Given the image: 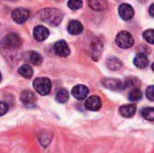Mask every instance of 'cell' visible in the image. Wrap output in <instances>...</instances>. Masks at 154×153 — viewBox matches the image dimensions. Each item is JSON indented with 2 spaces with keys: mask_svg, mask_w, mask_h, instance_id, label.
Instances as JSON below:
<instances>
[{
  "mask_svg": "<svg viewBox=\"0 0 154 153\" xmlns=\"http://www.w3.org/2000/svg\"><path fill=\"white\" fill-rule=\"evenodd\" d=\"M3 45L8 50L19 49L22 45V40L20 36L14 32L7 34L3 40Z\"/></svg>",
  "mask_w": 154,
  "mask_h": 153,
  "instance_id": "277c9868",
  "label": "cell"
},
{
  "mask_svg": "<svg viewBox=\"0 0 154 153\" xmlns=\"http://www.w3.org/2000/svg\"><path fill=\"white\" fill-rule=\"evenodd\" d=\"M53 50L54 52L60 56V57H68L70 53V50H69V45L68 43L64 41V40H60V41H58L54 46H53Z\"/></svg>",
  "mask_w": 154,
  "mask_h": 153,
  "instance_id": "8992f818",
  "label": "cell"
},
{
  "mask_svg": "<svg viewBox=\"0 0 154 153\" xmlns=\"http://www.w3.org/2000/svg\"><path fill=\"white\" fill-rule=\"evenodd\" d=\"M150 14H151V16H153L154 14H153V4H152L151 5V6H150Z\"/></svg>",
  "mask_w": 154,
  "mask_h": 153,
  "instance_id": "4316f807",
  "label": "cell"
},
{
  "mask_svg": "<svg viewBox=\"0 0 154 153\" xmlns=\"http://www.w3.org/2000/svg\"><path fill=\"white\" fill-rule=\"evenodd\" d=\"M40 18L52 26H58L63 19V14L57 8H45L41 11Z\"/></svg>",
  "mask_w": 154,
  "mask_h": 153,
  "instance_id": "6da1fadb",
  "label": "cell"
},
{
  "mask_svg": "<svg viewBox=\"0 0 154 153\" xmlns=\"http://www.w3.org/2000/svg\"><path fill=\"white\" fill-rule=\"evenodd\" d=\"M29 17V11L23 7H18L12 12V18L16 23H23Z\"/></svg>",
  "mask_w": 154,
  "mask_h": 153,
  "instance_id": "5b68a950",
  "label": "cell"
},
{
  "mask_svg": "<svg viewBox=\"0 0 154 153\" xmlns=\"http://www.w3.org/2000/svg\"><path fill=\"white\" fill-rule=\"evenodd\" d=\"M8 111V106L5 102L0 101V116L4 115Z\"/></svg>",
  "mask_w": 154,
  "mask_h": 153,
  "instance_id": "484cf974",
  "label": "cell"
},
{
  "mask_svg": "<svg viewBox=\"0 0 154 153\" xmlns=\"http://www.w3.org/2000/svg\"><path fill=\"white\" fill-rule=\"evenodd\" d=\"M116 43L122 49H129L134 44V39L129 32L122 31L116 35Z\"/></svg>",
  "mask_w": 154,
  "mask_h": 153,
  "instance_id": "7a4b0ae2",
  "label": "cell"
},
{
  "mask_svg": "<svg viewBox=\"0 0 154 153\" xmlns=\"http://www.w3.org/2000/svg\"><path fill=\"white\" fill-rule=\"evenodd\" d=\"M102 85L112 90H120L126 87L125 83H123L122 81L115 78H105L102 81Z\"/></svg>",
  "mask_w": 154,
  "mask_h": 153,
  "instance_id": "9c48e42d",
  "label": "cell"
},
{
  "mask_svg": "<svg viewBox=\"0 0 154 153\" xmlns=\"http://www.w3.org/2000/svg\"><path fill=\"white\" fill-rule=\"evenodd\" d=\"M143 38L149 43L153 44L154 42V31L152 29H149L143 32Z\"/></svg>",
  "mask_w": 154,
  "mask_h": 153,
  "instance_id": "cb8c5ba5",
  "label": "cell"
},
{
  "mask_svg": "<svg viewBox=\"0 0 154 153\" xmlns=\"http://www.w3.org/2000/svg\"><path fill=\"white\" fill-rule=\"evenodd\" d=\"M134 64L139 69H144L149 64V59L145 53H138L134 59Z\"/></svg>",
  "mask_w": 154,
  "mask_h": 153,
  "instance_id": "5bb4252c",
  "label": "cell"
},
{
  "mask_svg": "<svg viewBox=\"0 0 154 153\" xmlns=\"http://www.w3.org/2000/svg\"><path fill=\"white\" fill-rule=\"evenodd\" d=\"M142 92L140 91V89L138 88H134L133 90L130 91L129 95H128V98L130 101H133V102H135V101H139L142 99Z\"/></svg>",
  "mask_w": 154,
  "mask_h": 153,
  "instance_id": "44dd1931",
  "label": "cell"
},
{
  "mask_svg": "<svg viewBox=\"0 0 154 153\" xmlns=\"http://www.w3.org/2000/svg\"><path fill=\"white\" fill-rule=\"evenodd\" d=\"M106 66L111 70H118L122 67V61L116 57H112L107 60Z\"/></svg>",
  "mask_w": 154,
  "mask_h": 153,
  "instance_id": "ac0fdd59",
  "label": "cell"
},
{
  "mask_svg": "<svg viewBox=\"0 0 154 153\" xmlns=\"http://www.w3.org/2000/svg\"><path fill=\"white\" fill-rule=\"evenodd\" d=\"M146 96L147 98H149L150 101H153L154 100V87L153 86H150L147 90H146Z\"/></svg>",
  "mask_w": 154,
  "mask_h": 153,
  "instance_id": "d4e9b609",
  "label": "cell"
},
{
  "mask_svg": "<svg viewBox=\"0 0 154 153\" xmlns=\"http://www.w3.org/2000/svg\"><path fill=\"white\" fill-rule=\"evenodd\" d=\"M83 1L82 0H69L68 1V6L71 10H78L82 7Z\"/></svg>",
  "mask_w": 154,
  "mask_h": 153,
  "instance_id": "603a6c76",
  "label": "cell"
},
{
  "mask_svg": "<svg viewBox=\"0 0 154 153\" xmlns=\"http://www.w3.org/2000/svg\"><path fill=\"white\" fill-rule=\"evenodd\" d=\"M20 100L23 106L27 107H32L34 106L36 104V96L34 95L33 92L30 90H24L21 93Z\"/></svg>",
  "mask_w": 154,
  "mask_h": 153,
  "instance_id": "52a82bcc",
  "label": "cell"
},
{
  "mask_svg": "<svg viewBox=\"0 0 154 153\" xmlns=\"http://www.w3.org/2000/svg\"><path fill=\"white\" fill-rule=\"evenodd\" d=\"M18 73L25 78H31L33 74V71L31 66L27 64H23L18 69Z\"/></svg>",
  "mask_w": 154,
  "mask_h": 153,
  "instance_id": "d6986e66",
  "label": "cell"
},
{
  "mask_svg": "<svg viewBox=\"0 0 154 153\" xmlns=\"http://www.w3.org/2000/svg\"><path fill=\"white\" fill-rule=\"evenodd\" d=\"M68 32L71 35H79L83 32V25L80 22L72 20L68 24Z\"/></svg>",
  "mask_w": 154,
  "mask_h": 153,
  "instance_id": "4fadbf2b",
  "label": "cell"
},
{
  "mask_svg": "<svg viewBox=\"0 0 154 153\" xmlns=\"http://www.w3.org/2000/svg\"><path fill=\"white\" fill-rule=\"evenodd\" d=\"M142 115L144 119L152 122L154 120V109L152 107H146L143 109Z\"/></svg>",
  "mask_w": 154,
  "mask_h": 153,
  "instance_id": "7402d4cb",
  "label": "cell"
},
{
  "mask_svg": "<svg viewBox=\"0 0 154 153\" xmlns=\"http://www.w3.org/2000/svg\"><path fill=\"white\" fill-rule=\"evenodd\" d=\"M69 99V93L65 88H61L58 91L56 95V100L60 104H64Z\"/></svg>",
  "mask_w": 154,
  "mask_h": 153,
  "instance_id": "ffe728a7",
  "label": "cell"
},
{
  "mask_svg": "<svg viewBox=\"0 0 154 153\" xmlns=\"http://www.w3.org/2000/svg\"><path fill=\"white\" fill-rule=\"evenodd\" d=\"M33 87L38 94L46 96L51 92V82L47 78H37L33 80Z\"/></svg>",
  "mask_w": 154,
  "mask_h": 153,
  "instance_id": "3957f363",
  "label": "cell"
},
{
  "mask_svg": "<svg viewBox=\"0 0 154 153\" xmlns=\"http://www.w3.org/2000/svg\"><path fill=\"white\" fill-rule=\"evenodd\" d=\"M32 33H33V37L36 41H43L44 40H46L49 37L50 32L46 27H44L42 25H38V26L34 27Z\"/></svg>",
  "mask_w": 154,
  "mask_h": 153,
  "instance_id": "8fae6325",
  "label": "cell"
},
{
  "mask_svg": "<svg viewBox=\"0 0 154 153\" xmlns=\"http://www.w3.org/2000/svg\"><path fill=\"white\" fill-rule=\"evenodd\" d=\"M118 13L120 17L125 21L131 20L134 15V10L133 6H131L129 4H122L120 5L118 8Z\"/></svg>",
  "mask_w": 154,
  "mask_h": 153,
  "instance_id": "ba28073f",
  "label": "cell"
},
{
  "mask_svg": "<svg viewBox=\"0 0 154 153\" xmlns=\"http://www.w3.org/2000/svg\"><path fill=\"white\" fill-rule=\"evenodd\" d=\"M85 106L89 111H98L102 106V102L100 97L97 96H89L86 101Z\"/></svg>",
  "mask_w": 154,
  "mask_h": 153,
  "instance_id": "30bf717a",
  "label": "cell"
},
{
  "mask_svg": "<svg viewBox=\"0 0 154 153\" xmlns=\"http://www.w3.org/2000/svg\"><path fill=\"white\" fill-rule=\"evenodd\" d=\"M26 60L28 62L32 63V65H35V66H38V65H41L42 62V56L36 52V51H29L26 53Z\"/></svg>",
  "mask_w": 154,
  "mask_h": 153,
  "instance_id": "e0dca14e",
  "label": "cell"
},
{
  "mask_svg": "<svg viewBox=\"0 0 154 153\" xmlns=\"http://www.w3.org/2000/svg\"><path fill=\"white\" fill-rule=\"evenodd\" d=\"M120 115L125 118H131L136 112V107L134 105H124L119 108Z\"/></svg>",
  "mask_w": 154,
  "mask_h": 153,
  "instance_id": "9a60e30c",
  "label": "cell"
},
{
  "mask_svg": "<svg viewBox=\"0 0 154 153\" xmlns=\"http://www.w3.org/2000/svg\"><path fill=\"white\" fill-rule=\"evenodd\" d=\"M1 79H2V76H1V73H0V81H1Z\"/></svg>",
  "mask_w": 154,
  "mask_h": 153,
  "instance_id": "83f0119b",
  "label": "cell"
},
{
  "mask_svg": "<svg viewBox=\"0 0 154 153\" xmlns=\"http://www.w3.org/2000/svg\"><path fill=\"white\" fill-rule=\"evenodd\" d=\"M89 6L97 12L104 11L107 7V1L106 0H88Z\"/></svg>",
  "mask_w": 154,
  "mask_h": 153,
  "instance_id": "2e32d148",
  "label": "cell"
},
{
  "mask_svg": "<svg viewBox=\"0 0 154 153\" xmlns=\"http://www.w3.org/2000/svg\"><path fill=\"white\" fill-rule=\"evenodd\" d=\"M88 88L84 85H78L72 88V96L78 100H84L88 95Z\"/></svg>",
  "mask_w": 154,
  "mask_h": 153,
  "instance_id": "7c38bea8",
  "label": "cell"
}]
</instances>
